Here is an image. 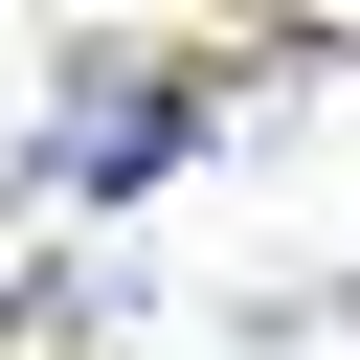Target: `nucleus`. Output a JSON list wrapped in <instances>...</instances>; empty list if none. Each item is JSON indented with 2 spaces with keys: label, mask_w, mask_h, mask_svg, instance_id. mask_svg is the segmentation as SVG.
<instances>
[{
  "label": "nucleus",
  "mask_w": 360,
  "mask_h": 360,
  "mask_svg": "<svg viewBox=\"0 0 360 360\" xmlns=\"http://www.w3.org/2000/svg\"><path fill=\"white\" fill-rule=\"evenodd\" d=\"M180 135H202V90H180V68H90V90L45 112V158H22V180H68V202H112V180H158Z\"/></svg>",
  "instance_id": "f257e3e1"
},
{
  "label": "nucleus",
  "mask_w": 360,
  "mask_h": 360,
  "mask_svg": "<svg viewBox=\"0 0 360 360\" xmlns=\"http://www.w3.org/2000/svg\"><path fill=\"white\" fill-rule=\"evenodd\" d=\"M22 270H45V248H22V202H0V315H22Z\"/></svg>",
  "instance_id": "f03ea898"
}]
</instances>
